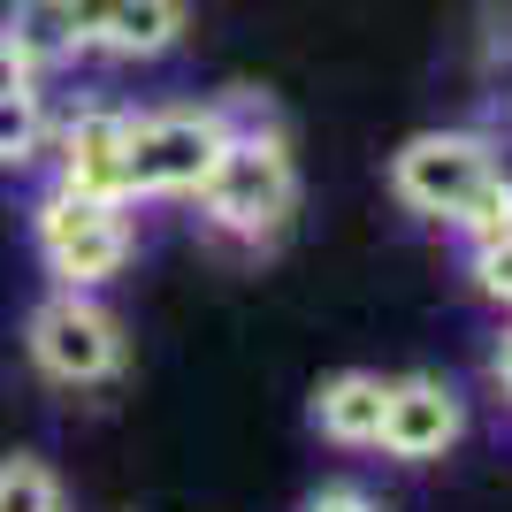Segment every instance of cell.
Instances as JSON below:
<instances>
[{"label":"cell","mask_w":512,"mask_h":512,"mask_svg":"<svg viewBox=\"0 0 512 512\" xmlns=\"http://www.w3.org/2000/svg\"><path fill=\"white\" fill-rule=\"evenodd\" d=\"M497 383H505V398H512V337L497 344Z\"/></svg>","instance_id":"16"},{"label":"cell","mask_w":512,"mask_h":512,"mask_svg":"<svg viewBox=\"0 0 512 512\" xmlns=\"http://www.w3.org/2000/svg\"><path fill=\"white\" fill-rule=\"evenodd\" d=\"M451 230L467 237L474 253H482V245H505V237H512V176H505V169H497V176H490V184H482V192H474V199H467V207L451 214Z\"/></svg>","instance_id":"11"},{"label":"cell","mask_w":512,"mask_h":512,"mask_svg":"<svg viewBox=\"0 0 512 512\" xmlns=\"http://www.w3.org/2000/svg\"><path fill=\"white\" fill-rule=\"evenodd\" d=\"M54 184L77 199L130 207V115L123 107H77L54 130Z\"/></svg>","instance_id":"6"},{"label":"cell","mask_w":512,"mask_h":512,"mask_svg":"<svg viewBox=\"0 0 512 512\" xmlns=\"http://www.w3.org/2000/svg\"><path fill=\"white\" fill-rule=\"evenodd\" d=\"M31 237H39V260L69 291H100L107 276H123L130 260V222L115 199H77V192H54L31 207Z\"/></svg>","instance_id":"3"},{"label":"cell","mask_w":512,"mask_h":512,"mask_svg":"<svg viewBox=\"0 0 512 512\" xmlns=\"http://www.w3.org/2000/svg\"><path fill=\"white\" fill-rule=\"evenodd\" d=\"M474 276H482V291H490V299L512 314V237H505V245H482V253H474Z\"/></svg>","instance_id":"13"},{"label":"cell","mask_w":512,"mask_h":512,"mask_svg":"<svg viewBox=\"0 0 512 512\" xmlns=\"http://www.w3.org/2000/svg\"><path fill=\"white\" fill-rule=\"evenodd\" d=\"M306 512H375V497H367V490H321Z\"/></svg>","instance_id":"15"},{"label":"cell","mask_w":512,"mask_h":512,"mask_svg":"<svg viewBox=\"0 0 512 512\" xmlns=\"http://www.w3.org/2000/svg\"><path fill=\"white\" fill-rule=\"evenodd\" d=\"M459 428H467V413H459V390L444 375L390 383V398H383V451L390 459H444L459 444Z\"/></svg>","instance_id":"8"},{"label":"cell","mask_w":512,"mask_h":512,"mask_svg":"<svg viewBox=\"0 0 512 512\" xmlns=\"http://www.w3.org/2000/svg\"><path fill=\"white\" fill-rule=\"evenodd\" d=\"M490 176H497V146L482 130H421V138H406L398 161H390V192L406 199L413 214L451 222Z\"/></svg>","instance_id":"4"},{"label":"cell","mask_w":512,"mask_h":512,"mask_svg":"<svg viewBox=\"0 0 512 512\" xmlns=\"http://www.w3.org/2000/svg\"><path fill=\"white\" fill-rule=\"evenodd\" d=\"M31 360H39V375H54V383L85 390V383H107L115 367H123V321L107 314L92 291H54V299L31 314Z\"/></svg>","instance_id":"5"},{"label":"cell","mask_w":512,"mask_h":512,"mask_svg":"<svg viewBox=\"0 0 512 512\" xmlns=\"http://www.w3.org/2000/svg\"><path fill=\"white\" fill-rule=\"evenodd\" d=\"M54 138V115H46V92H8L0 100V169H23V161H39V146Z\"/></svg>","instance_id":"10"},{"label":"cell","mask_w":512,"mask_h":512,"mask_svg":"<svg viewBox=\"0 0 512 512\" xmlns=\"http://www.w3.org/2000/svg\"><path fill=\"white\" fill-rule=\"evenodd\" d=\"M230 115H237V130L222 146V161H214V176L199 184V214L237 245H268L299 207V169H291L283 130L268 123V107L230 100Z\"/></svg>","instance_id":"1"},{"label":"cell","mask_w":512,"mask_h":512,"mask_svg":"<svg viewBox=\"0 0 512 512\" xmlns=\"http://www.w3.org/2000/svg\"><path fill=\"white\" fill-rule=\"evenodd\" d=\"M383 398H390L383 375H360V367L329 375L314 390V428L329 444H383Z\"/></svg>","instance_id":"9"},{"label":"cell","mask_w":512,"mask_h":512,"mask_svg":"<svg viewBox=\"0 0 512 512\" xmlns=\"http://www.w3.org/2000/svg\"><path fill=\"white\" fill-rule=\"evenodd\" d=\"M77 54H115V62H153L184 39V0H62Z\"/></svg>","instance_id":"7"},{"label":"cell","mask_w":512,"mask_h":512,"mask_svg":"<svg viewBox=\"0 0 512 512\" xmlns=\"http://www.w3.org/2000/svg\"><path fill=\"white\" fill-rule=\"evenodd\" d=\"M230 107H153L130 115V199H199L230 146Z\"/></svg>","instance_id":"2"},{"label":"cell","mask_w":512,"mask_h":512,"mask_svg":"<svg viewBox=\"0 0 512 512\" xmlns=\"http://www.w3.org/2000/svg\"><path fill=\"white\" fill-rule=\"evenodd\" d=\"M31 85H39V62L0 31V100H8V92H31Z\"/></svg>","instance_id":"14"},{"label":"cell","mask_w":512,"mask_h":512,"mask_svg":"<svg viewBox=\"0 0 512 512\" xmlns=\"http://www.w3.org/2000/svg\"><path fill=\"white\" fill-rule=\"evenodd\" d=\"M0 512H62V482L46 459L16 451V459H0Z\"/></svg>","instance_id":"12"}]
</instances>
